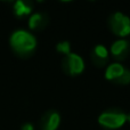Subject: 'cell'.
Returning <instances> with one entry per match:
<instances>
[{
  "label": "cell",
  "mask_w": 130,
  "mask_h": 130,
  "mask_svg": "<svg viewBox=\"0 0 130 130\" xmlns=\"http://www.w3.org/2000/svg\"><path fill=\"white\" fill-rule=\"evenodd\" d=\"M59 124H61V115L58 112H55V111L46 113L41 120L42 130H57Z\"/></svg>",
  "instance_id": "5"
},
{
  "label": "cell",
  "mask_w": 130,
  "mask_h": 130,
  "mask_svg": "<svg viewBox=\"0 0 130 130\" xmlns=\"http://www.w3.org/2000/svg\"><path fill=\"white\" fill-rule=\"evenodd\" d=\"M63 69L66 73H69L72 76L80 75L85 71V62L80 55L71 53L64 57Z\"/></svg>",
  "instance_id": "4"
},
{
  "label": "cell",
  "mask_w": 130,
  "mask_h": 130,
  "mask_svg": "<svg viewBox=\"0 0 130 130\" xmlns=\"http://www.w3.org/2000/svg\"><path fill=\"white\" fill-rule=\"evenodd\" d=\"M22 130H34V127L32 123H24L22 126Z\"/></svg>",
  "instance_id": "13"
},
{
  "label": "cell",
  "mask_w": 130,
  "mask_h": 130,
  "mask_svg": "<svg viewBox=\"0 0 130 130\" xmlns=\"http://www.w3.org/2000/svg\"><path fill=\"white\" fill-rule=\"evenodd\" d=\"M110 27L115 36L121 39L130 34V18L123 13L117 11L110 18Z\"/></svg>",
  "instance_id": "3"
},
{
  "label": "cell",
  "mask_w": 130,
  "mask_h": 130,
  "mask_svg": "<svg viewBox=\"0 0 130 130\" xmlns=\"http://www.w3.org/2000/svg\"><path fill=\"white\" fill-rule=\"evenodd\" d=\"M9 42L11 48L18 54H31L37 47L36 37L25 30H17L13 32Z\"/></svg>",
  "instance_id": "1"
},
{
  "label": "cell",
  "mask_w": 130,
  "mask_h": 130,
  "mask_svg": "<svg viewBox=\"0 0 130 130\" xmlns=\"http://www.w3.org/2000/svg\"><path fill=\"white\" fill-rule=\"evenodd\" d=\"M127 122H129L130 123V113L129 114H127Z\"/></svg>",
  "instance_id": "14"
},
{
  "label": "cell",
  "mask_w": 130,
  "mask_h": 130,
  "mask_svg": "<svg viewBox=\"0 0 130 130\" xmlns=\"http://www.w3.org/2000/svg\"><path fill=\"white\" fill-rule=\"evenodd\" d=\"M129 48V42L126 39H119L111 46L110 53L115 59H123L128 55Z\"/></svg>",
  "instance_id": "6"
},
{
  "label": "cell",
  "mask_w": 130,
  "mask_h": 130,
  "mask_svg": "<svg viewBox=\"0 0 130 130\" xmlns=\"http://www.w3.org/2000/svg\"><path fill=\"white\" fill-rule=\"evenodd\" d=\"M117 83H120V85H128V83H130V71L128 69H127L126 71H124V73L119 78Z\"/></svg>",
  "instance_id": "12"
},
{
  "label": "cell",
  "mask_w": 130,
  "mask_h": 130,
  "mask_svg": "<svg viewBox=\"0 0 130 130\" xmlns=\"http://www.w3.org/2000/svg\"><path fill=\"white\" fill-rule=\"evenodd\" d=\"M46 24V17L41 13H34L29 18V27L31 30H39Z\"/></svg>",
  "instance_id": "10"
},
{
  "label": "cell",
  "mask_w": 130,
  "mask_h": 130,
  "mask_svg": "<svg viewBox=\"0 0 130 130\" xmlns=\"http://www.w3.org/2000/svg\"><path fill=\"white\" fill-rule=\"evenodd\" d=\"M56 50L59 54H63L64 56H67L71 54V45L69 41H61L56 45Z\"/></svg>",
  "instance_id": "11"
},
{
  "label": "cell",
  "mask_w": 130,
  "mask_h": 130,
  "mask_svg": "<svg viewBox=\"0 0 130 130\" xmlns=\"http://www.w3.org/2000/svg\"><path fill=\"white\" fill-rule=\"evenodd\" d=\"M92 61L98 66H103L108 62V50L105 46L103 45H97L92 49Z\"/></svg>",
  "instance_id": "7"
},
{
  "label": "cell",
  "mask_w": 130,
  "mask_h": 130,
  "mask_svg": "<svg viewBox=\"0 0 130 130\" xmlns=\"http://www.w3.org/2000/svg\"><path fill=\"white\" fill-rule=\"evenodd\" d=\"M32 13V4L30 0H15L14 4V14L17 17H23Z\"/></svg>",
  "instance_id": "9"
},
{
  "label": "cell",
  "mask_w": 130,
  "mask_h": 130,
  "mask_svg": "<svg viewBox=\"0 0 130 130\" xmlns=\"http://www.w3.org/2000/svg\"><path fill=\"white\" fill-rule=\"evenodd\" d=\"M90 1H94V0H90Z\"/></svg>",
  "instance_id": "18"
},
{
  "label": "cell",
  "mask_w": 130,
  "mask_h": 130,
  "mask_svg": "<svg viewBox=\"0 0 130 130\" xmlns=\"http://www.w3.org/2000/svg\"><path fill=\"white\" fill-rule=\"evenodd\" d=\"M61 1H63V2H70V1H72V0H61Z\"/></svg>",
  "instance_id": "15"
},
{
  "label": "cell",
  "mask_w": 130,
  "mask_h": 130,
  "mask_svg": "<svg viewBox=\"0 0 130 130\" xmlns=\"http://www.w3.org/2000/svg\"><path fill=\"white\" fill-rule=\"evenodd\" d=\"M38 2H42V1H45V0H37Z\"/></svg>",
  "instance_id": "17"
},
{
  "label": "cell",
  "mask_w": 130,
  "mask_h": 130,
  "mask_svg": "<svg viewBox=\"0 0 130 130\" xmlns=\"http://www.w3.org/2000/svg\"><path fill=\"white\" fill-rule=\"evenodd\" d=\"M126 70L127 69L123 66V65L118 63V62H115V63H111L107 67H106L105 79L108 80V81H114V82H117V81L119 80L120 76L124 73Z\"/></svg>",
  "instance_id": "8"
},
{
  "label": "cell",
  "mask_w": 130,
  "mask_h": 130,
  "mask_svg": "<svg viewBox=\"0 0 130 130\" xmlns=\"http://www.w3.org/2000/svg\"><path fill=\"white\" fill-rule=\"evenodd\" d=\"M2 1H15V0H2Z\"/></svg>",
  "instance_id": "16"
},
{
  "label": "cell",
  "mask_w": 130,
  "mask_h": 130,
  "mask_svg": "<svg viewBox=\"0 0 130 130\" xmlns=\"http://www.w3.org/2000/svg\"><path fill=\"white\" fill-rule=\"evenodd\" d=\"M98 123L105 129H120L127 123V114L121 111H105L98 117Z\"/></svg>",
  "instance_id": "2"
}]
</instances>
